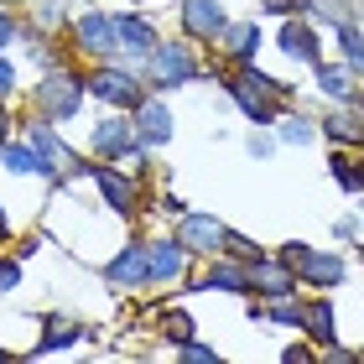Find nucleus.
<instances>
[{
	"label": "nucleus",
	"mask_w": 364,
	"mask_h": 364,
	"mask_svg": "<svg viewBox=\"0 0 364 364\" xmlns=\"http://www.w3.org/2000/svg\"><path fill=\"white\" fill-rule=\"evenodd\" d=\"M281 359H287V364H312V359H323V354H312V349H302V343H291Z\"/></svg>",
	"instance_id": "37"
},
{
	"label": "nucleus",
	"mask_w": 364,
	"mask_h": 364,
	"mask_svg": "<svg viewBox=\"0 0 364 364\" xmlns=\"http://www.w3.org/2000/svg\"><path fill=\"white\" fill-rule=\"evenodd\" d=\"M0 161H6V172H42V156H37V146H16V141H6L0 146Z\"/></svg>",
	"instance_id": "26"
},
{
	"label": "nucleus",
	"mask_w": 364,
	"mask_h": 364,
	"mask_svg": "<svg viewBox=\"0 0 364 364\" xmlns=\"http://www.w3.org/2000/svg\"><path fill=\"white\" fill-rule=\"evenodd\" d=\"M312 136H318V125L307 114H287L281 120V146H312Z\"/></svg>",
	"instance_id": "27"
},
{
	"label": "nucleus",
	"mask_w": 364,
	"mask_h": 364,
	"mask_svg": "<svg viewBox=\"0 0 364 364\" xmlns=\"http://www.w3.org/2000/svg\"><path fill=\"white\" fill-rule=\"evenodd\" d=\"M224 255H235V260H245V266H255V260L266 255V250H260V245H255L250 235H235V229H229V245H224Z\"/></svg>",
	"instance_id": "30"
},
{
	"label": "nucleus",
	"mask_w": 364,
	"mask_h": 364,
	"mask_svg": "<svg viewBox=\"0 0 364 364\" xmlns=\"http://www.w3.org/2000/svg\"><path fill=\"white\" fill-rule=\"evenodd\" d=\"M84 99H89V78H78V73H68V68H53V73L37 84V109H42L53 125L78 120Z\"/></svg>",
	"instance_id": "1"
},
{
	"label": "nucleus",
	"mask_w": 364,
	"mask_h": 364,
	"mask_svg": "<svg viewBox=\"0 0 364 364\" xmlns=\"http://www.w3.org/2000/svg\"><path fill=\"white\" fill-rule=\"evenodd\" d=\"M271 151H276V141H271V136H250V156H255V161H266Z\"/></svg>",
	"instance_id": "36"
},
{
	"label": "nucleus",
	"mask_w": 364,
	"mask_h": 364,
	"mask_svg": "<svg viewBox=\"0 0 364 364\" xmlns=\"http://www.w3.org/2000/svg\"><path fill=\"white\" fill-rule=\"evenodd\" d=\"M302 333L312 338V343H333L338 338V328H333V302L328 296H318V302H302Z\"/></svg>",
	"instance_id": "21"
},
{
	"label": "nucleus",
	"mask_w": 364,
	"mask_h": 364,
	"mask_svg": "<svg viewBox=\"0 0 364 364\" xmlns=\"http://www.w3.org/2000/svg\"><path fill=\"white\" fill-rule=\"evenodd\" d=\"M266 11H271V16H302L307 0H266Z\"/></svg>",
	"instance_id": "33"
},
{
	"label": "nucleus",
	"mask_w": 364,
	"mask_h": 364,
	"mask_svg": "<svg viewBox=\"0 0 364 364\" xmlns=\"http://www.w3.org/2000/svg\"><path fill=\"white\" fill-rule=\"evenodd\" d=\"M0 359H6V349H0Z\"/></svg>",
	"instance_id": "44"
},
{
	"label": "nucleus",
	"mask_w": 364,
	"mask_h": 364,
	"mask_svg": "<svg viewBox=\"0 0 364 364\" xmlns=\"http://www.w3.org/2000/svg\"><path fill=\"white\" fill-rule=\"evenodd\" d=\"M6 136H11V114H6V99H0V146H6Z\"/></svg>",
	"instance_id": "40"
},
{
	"label": "nucleus",
	"mask_w": 364,
	"mask_h": 364,
	"mask_svg": "<svg viewBox=\"0 0 364 364\" xmlns=\"http://www.w3.org/2000/svg\"><path fill=\"white\" fill-rule=\"evenodd\" d=\"M296 271L287 266V260H271V255H260L255 266H250V296H266V302H276V296H296Z\"/></svg>",
	"instance_id": "10"
},
{
	"label": "nucleus",
	"mask_w": 364,
	"mask_h": 364,
	"mask_svg": "<svg viewBox=\"0 0 364 364\" xmlns=\"http://www.w3.org/2000/svg\"><path fill=\"white\" fill-rule=\"evenodd\" d=\"M307 16H318V21H328V26H338V21H349V0H307Z\"/></svg>",
	"instance_id": "28"
},
{
	"label": "nucleus",
	"mask_w": 364,
	"mask_h": 364,
	"mask_svg": "<svg viewBox=\"0 0 364 364\" xmlns=\"http://www.w3.org/2000/svg\"><path fill=\"white\" fill-rule=\"evenodd\" d=\"M16 94V68L6 63V53H0V99H11Z\"/></svg>",
	"instance_id": "34"
},
{
	"label": "nucleus",
	"mask_w": 364,
	"mask_h": 364,
	"mask_svg": "<svg viewBox=\"0 0 364 364\" xmlns=\"http://www.w3.org/2000/svg\"><path fill=\"white\" fill-rule=\"evenodd\" d=\"M318 130H323V136L333 141V146H364V120H359V109H354V105H338Z\"/></svg>",
	"instance_id": "20"
},
{
	"label": "nucleus",
	"mask_w": 364,
	"mask_h": 364,
	"mask_svg": "<svg viewBox=\"0 0 364 364\" xmlns=\"http://www.w3.org/2000/svg\"><path fill=\"white\" fill-rule=\"evenodd\" d=\"M193 291H235V296H250V266L235 255H213L208 271L193 281Z\"/></svg>",
	"instance_id": "13"
},
{
	"label": "nucleus",
	"mask_w": 364,
	"mask_h": 364,
	"mask_svg": "<svg viewBox=\"0 0 364 364\" xmlns=\"http://www.w3.org/2000/svg\"><path fill=\"white\" fill-rule=\"evenodd\" d=\"M16 287H21V260L0 255V291H16Z\"/></svg>",
	"instance_id": "32"
},
{
	"label": "nucleus",
	"mask_w": 364,
	"mask_h": 364,
	"mask_svg": "<svg viewBox=\"0 0 364 364\" xmlns=\"http://www.w3.org/2000/svg\"><path fill=\"white\" fill-rule=\"evenodd\" d=\"M16 37H21V26H16V21H11L6 11H0V53H6V47H11Z\"/></svg>",
	"instance_id": "35"
},
{
	"label": "nucleus",
	"mask_w": 364,
	"mask_h": 364,
	"mask_svg": "<svg viewBox=\"0 0 364 364\" xmlns=\"http://www.w3.org/2000/svg\"><path fill=\"white\" fill-rule=\"evenodd\" d=\"M338 31V47H343V63H349V68L364 78V37H359V26H354V16H349V21H338L333 26Z\"/></svg>",
	"instance_id": "25"
},
{
	"label": "nucleus",
	"mask_w": 364,
	"mask_h": 364,
	"mask_svg": "<svg viewBox=\"0 0 364 364\" xmlns=\"http://www.w3.org/2000/svg\"><path fill=\"white\" fill-rule=\"evenodd\" d=\"M89 94L105 99L109 109H125V114H130V109L146 99V78H136L130 68H114V63H105V68L89 73Z\"/></svg>",
	"instance_id": "6"
},
{
	"label": "nucleus",
	"mask_w": 364,
	"mask_h": 364,
	"mask_svg": "<svg viewBox=\"0 0 364 364\" xmlns=\"http://www.w3.org/2000/svg\"><path fill=\"white\" fill-rule=\"evenodd\" d=\"M105 281L109 287H151V250L146 245H125L105 266Z\"/></svg>",
	"instance_id": "16"
},
{
	"label": "nucleus",
	"mask_w": 364,
	"mask_h": 364,
	"mask_svg": "<svg viewBox=\"0 0 364 364\" xmlns=\"http://www.w3.org/2000/svg\"><path fill=\"white\" fill-rule=\"evenodd\" d=\"M224 84H229V99H235V105L245 109V120H250V125H276V120H281V99L266 94V89H255L245 73L224 78Z\"/></svg>",
	"instance_id": "11"
},
{
	"label": "nucleus",
	"mask_w": 364,
	"mask_h": 364,
	"mask_svg": "<svg viewBox=\"0 0 364 364\" xmlns=\"http://www.w3.org/2000/svg\"><path fill=\"white\" fill-rule=\"evenodd\" d=\"M276 47L291 63H302V68H318V63H323V37H318V26H312V21H302V16H287Z\"/></svg>",
	"instance_id": "9"
},
{
	"label": "nucleus",
	"mask_w": 364,
	"mask_h": 364,
	"mask_svg": "<svg viewBox=\"0 0 364 364\" xmlns=\"http://www.w3.org/2000/svg\"><path fill=\"white\" fill-rule=\"evenodd\" d=\"M198 78V58L188 42H156L146 53V84L151 89H182Z\"/></svg>",
	"instance_id": "4"
},
{
	"label": "nucleus",
	"mask_w": 364,
	"mask_h": 364,
	"mask_svg": "<svg viewBox=\"0 0 364 364\" xmlns=\"http://www.w3.org/2000/svg\"><path fill=\"white\" fill-rule=\"evenodd\" d=\"M68 177H94V188H99V198H105V208L120 213V219H136L141 193H136V182H130V172L105 167V161H73Z\"/></svg>",
	"instance_id": "3"
},
{
	"label": "nucleus",
	"mask_w": 364,
	"mask_h": 364,
	"mask_svg": "<svg viewBox=\"0 0 364 364\" xmlns=\"http://www.w3.org/2000/svg\"><path fill=\"white\" fill-rule=\"evenodd\" d=\"M172 235L188 245L193 255H224V245H229V224L224 219H213V213H177V229Z\"/></svg>",
	"instance_id": "7"
},
{
	"label": "nucleus",
	"mask_w": 364,
	"mask_h": 364,
	"mask_svg": "<svg viewBox=\"0 0 364 364\" xmlns=\"http://www.w3.org/2000/svg\"><path fill=\"white\" fill-rule=\"evenodd\" d=\"M359 235V219H333V240H354Z\"/></svg>",
	"instance_id": "39"
},
{
	"label": "nucleus",
	"mask_w": 364,
	"mask_h": 364,
	"mask_svg": "<svg viewBox=\"0 0 364 364\" xmlns=\"http://www.w3.org/2000/svg\"><path fill=\"white\" fill-rule=\"evenodd\" d=\"M354 109H359V120H364V89H359V94H354Z\"/></svg>",
	"instance_id": "42"
},
{
	"label": "nucleus",
	"mask_w": 364,
	"mask_h": 364,
	"mask_svg": "<svg viewBox=\"0 0 364 364\" xmlns=\"http://www.w3.org/2000/svg\"><path fill=\"white\" fill-rule=\"evenodd\" d=\"M0 6H21V0H0Z\"/></svg>",
	"instance_id": "43"
},
{
	"label": "nucleus",
	"mask_w": 364,
	"mask_h": 364,
	"mask_svg": "<svg viewBox=\"0 0 364 364\" xmlns=\"http://www.w3.org/2000/svg\"><path fill=\"white\" fill-rule=\"evenodd\" d=\"M161 333H167V343L177 349V343L193 338V318H188V312H161Z\"/></svg>",
	"instance_id": "29"
},
{
	"label": "nucleus",
	"mask_w": 364,
	"mask_h": 364,
	"mask_svg": "<svg viewBox=\"0 0 364 364\" xmlns=\"http://www.w3.org/2000/svg\"><path fill=\"white\" fill-rule=\"evenodd\" d=\"M281 260L296 271V281L302 287H343V276H349V260L343 255H328V250H312V245L302 240H291V245H281Z\"/></svg>",
	"instance_id": "2"
},
{
	"label": "nucleus",
	"mask_w": 364,
	"mask_h": 364,
	"mask_svg": "<svg viewBox=\"0 0 364 364\" xmlns=\"http://www.w3.org/2000/svg\"><path fill=\"white\" fill-rule=\"evenodd\" d=\"M114 26H120V53L130 58H146L156 47V26L141 21V16H114Z\"/></svg>",
	"instance_id": "22"
},
{
	"label": "nucleus",
	"mask_w": 364,
	"mask_h": 364,
	"mask_svg": "<svg viewBox=\"0 0 364 364\" xmlns=\"http://www.w3.org/2000/svg\"><path fill=\"white\" fill-rule=\"evenodd\" d=\"M26 141L31 146H37V156H42V172L37 177H47V182H63V177H68V161H73V151H68V146H63L58 136H53V120H37V125H31L26 130Z\"/></svg>",
	"instance_id": "15"
},
{
	"label": "nucleus",
	"mask_w": 364,
	"mask_h": 364,
	"mask_svg": "<svg viewBox=\"0 0 364 364\" xmlns=\"http://www.w3.org/2000/svg\"><path fill=\"white\" fill-rule=\"evenodd\" d=\"M177 359H188V364H219V349H208V343H177Z\"/></svg>",
	"instance_id": "31"
},
{
	"label": "nucleus",
	"mask_w": 364,
	"mask_h": 364,
	"mask_svg": "<svg viewBox=\"0 0 364 364\" xmlns=\"http://www.w3.org/2000/svg\"><path fill=\"white\" fill-rule=\"evenodd\" d=\"M146 250H151V287H167V281H182V276H188L193 250H188L177 235H172V240H151Z\"/></svg>",
	"instance_id": "17"
},
{
	"label": "nucleus",
	"mask_w": 364,
	"mask_h": 364,
	"mask_svg": "<svg viewBox=\"0 0 364 364\" xmlns=\"http://www.w3.org/2000/svg\"><path fill=\"white\" fill-rule=\"evenodd\" d=\"M359 219H364V208H359Z\"/></svg>",
	"instance_id": "45"
},
{
	"label": "nucleus",
	"mask_w": 364,
	"mask_h": 364,
	"mask_svg": "<svg viewBox=\"0 0 364 364\" xmlns=\"http://www.w3.org/2000/svg\"><path fill=\"white\" fill-rule=\"evenodd\" d=\"M73 47L78 53H89V58H114L120 53V26H114V16H105V11H84L73 21Z\"/></svg>",
	"instance_id": "8"
},
{
	"label": "nucleus",
	"mask_w": 364,
	"mask_h": 364,
	"mask_svg": "<svg viewBox=\"0 0 364 364\" xmlns=\"http://www.w3.org/2000/svg\"><path fill=\"white\" fill-rule=\"evenodd\" d=\"M260 37H266V31H260L255 21H229V31H224V37H219V47H224V53L229 58H235V68H245V63H255V53H260Z\"/></svg>",
	"instance_id": "19"
},
{
	"label": "nucleus",
	"mask_w": 364,
	"mask_h": 364,
	"mask_svg": "<svg viewBox=\"0 0 364 364\" xmlns=\"http://www.w3.org/2000/svg\"><path fill=\"white\" fill-rule=\"evenodd\" d=\"M328 172H333V182L343 193H364V151H354V146H338Z\"/></svg>",
	"instance_id": "23"
},
{
	"label": "nucleus",
	"mask_w": 364,
	"mask_h": 364,
	"mask_svg": "<svg viewBox=\"0 0 364 364\" xmlns=\"http://www.w3.org/2000/svg\"><path fill=\"white\" fill-rule=\"evenodd\" d=\"M37 21H42V26H58V21H63V0H47V6H42V16H37Z\"/></svg>",
	"instance_id": "38"
},
{
	"label": "nucleus",
	"mask_w": 364,
	"mask_h": 364,
	"mask_svg": "<svg viewBox=\"0 0 364 364\" xmlns=\"http://www.w3.org/2000/svg\"><path fill=\"white\" fill-rule=\"evenodd\" d=\"M318 89L333 99V105H354V94H359V73L349 68V63H318Z\"/></svg>",
	"instance_id": "18"
},
{
	"label": "nucleus",
	"mask_w": 364,
	"mask_h": 364,
	"mask_svg": "<svg viewBox=\"0 0 364 364\" xmlns=\"http://www.w3.org/2000/svg\"><path fill=\"white\" fill-rule=\"evenodd\" d=\"M78 338H84V328H78L73 318H58V323H47V333H42L37 349H31V359H47V354L68 349V343H78Z\"/></svg>",
	"instance_id": "24"
},
{
	"label": "nucleus",
	"mask_w": 364,
	"mask_h": 364,
	"mask_svg": "<svg viewBox=\"0 0 364 364\" xmlns=\"http://www.w3.org/2000/svg\"><path fill=\"white\" fill-rule=\"evenodd\" d=\"M130 120H136L141 146H167V141L177 136V120H172V105H167V99H141V105L130 109Z\"/></svg>",
	"instance_id": "12"
},
{
	"label": "nucleus",
	"mask_w": 364,
	"mask_h": 364,
	"mask_svg": "<svg viewBox=\"0 0 364 364\" xmlns=\"http://www.w3.org/2000/svg\"><path fill=\"white\" fill-rule=\"evenodd\" d=\"M11 235V219H6V203H0V240Z\"/></svg>",
	"instance_id": "41"
},
{
	"label": "nucleus",
	"mask_w": 364,
	"mask_h": 364,
	"mask_svg": "<svg viewBox=\"0 0 364 364\" xmlns=\"http://www.w3.org/2000/svg\"><path fill=\"white\" fill-rule=\"evenodd\" d=\"M89 151L94 156H109V161H130V167H141L151 146H141L136 120H99L89 130Z\"/></svg>",
	"instance_id": "5"
},
{
	"label": "nucleus",
	"mask_w": 364,
	"mask_h": 364,
	"mask_svg": "<svg viewBox=\"0 0 364 364\" xmlns=\"http://www.w3.org/2000/svg\"><path fill=\"white\" fill-rule=\"evenodd\" d=\"M182 31L193 42H219L229 31V16L219 0H182Z\"/></svg>",
	"instance_id": "14"
}]
</instances>
